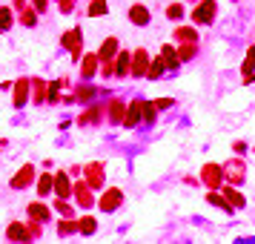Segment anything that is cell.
<instances>
[{
  "label": "cell",
  "mask_w": 255,
  "mask_h": 244,
  "mask_svg": "<svg viewBox=\"0 0 255 244\" xmlns=\"http://www.w3.org/2000/svg\"><path fill=\"white\" fill-rule=\"evenodd\" d=\"M146 69H149V55H146V49H138V52L129 55V72H132L135 78L146 75Z\"/></svg>",
  "instance_id": "6da1fadb"
},
{
  "label": "cell",
  "mask_w": 255,
  "mask_h": 244,
  "mask_svg": "<svg viewBox=\"0 0 255 244\" xmlns=\"http://www.w3.org/2000/svg\"><path fill=\"white\" fill-rule=\"evenodd\" d=\"M215 12H218L215 0H201V6H198V9L192 12V20H195V23H212Z\"/></svg>",
  "instance_id": "7a4b0ae2"
},
{
  "label": "cell",
  "mask_w": 255,
  "mask_h": 244,
  "mask_svg": "<svg viewBox=\"0 0 255 244\" xmlns=\"http://www.w3.org/2000/svg\"><path fill=\"white\" fill-rule=\"evenodd\" d=\"M121 204H124V192H121L118 187L106 190V192H103V198H100V210H103V213H112V210H118Z\"/></svg>",
  "instance_id": "3957f363"
},
{
  "label": "cell",
  "mask_w": 255,
  "mask_h": 244,
  "mask_svg": "<svg viewBox=\"0 0 255 244\" xmlns=\"http://www.w3.org/2000/svg\"><path fill=\"white\" fill-rule=\"evenodd\" d=\"M32 181H34V167H32V164H23V167L12 175V181H9V184H12L15 190H23V187H29Z\"/></svg>",
  "instance_id": "277c9868"
},
{
  "label": "cell",
  "mask_w": 255,
  "mask_h": 244,
  "mask_svg": "<svg viewBox=\"0 0 255 244\" xmlns=\"http://www.w3.org/2000/svg\"><path fill=\"white\" fill-rule=\"evenodd\" d=\"M64 49L78 61L80 58V29H75V32H66L64 35Z\"/></svg>",
  "instance_id": "5b68a950"
},
{
  "label": "cell",
  "mask_w": 255,
  "mask_h": 244,
  "mask_svg": "<svg viewBox=\"0 0 255 244\" xmlns=\"http://www.w3.org/2000/svg\"><path fill=\"white\" fill-rule=\"evenodd\" d=\"M52 190H55L61 198H69V195H72V184H69V175H66V173H58V175H55V184H52Z\"/></svg>",
  "instance_id": "8992f818"
},
{
  "label": "cell",
  "mask_w": 255,
  "mask_h": 244,
  "mask_svg": "<svg viewBox=\"0 0 255 244\" xmlns=\"http://www.w3.org/2000/svg\"><path fill=\"white\" fill-rule=\"evenodd\" d=\"M129 20H132L135 26H146V23H149V9H146V6H132V9H129Z\"/></svg>",
  "instance_id": "52a82bcc"
},
{
  "label": "cell",
  "mask_w": 255,
  "mask_h": 244,
  "mask_svg": "<svg viewBox=\"0 0 255 244\" xmlns=\"http://www.w3.org/2000/svg\"><path fill=\"white\" fill-rule=\"evenodd\" d=\"M118 37H106L103 40V46H100V52H97V61H109V58H115V52H118Z\"/></svg>",
  "instance_id": "ba28073f"
},
{
  "label": "cell",
  "mask_w": 255,
  "mask_h": 244,
  "mask_svg": "<svg viewBox=\"0 0 255 244\" xmlns=\"http://www.w3.org/2000/svg\"><path fill=\"white\" fill-rule=\"evenodd\" d=\"M138 118H141V101H132V104H129V109L127 112H124V126H135V123H138Z\"/></svg>",
  "instance_id": "9c48e42d"
},
{
  "label": "cell",
  "mask_w": 255,
  "mask_h": 244,
  "mask_svg": "<svg viewBox=\"0 0 255 244\" xmlns=\"http://www.w3.org/2000/svg\"><path fill=\"white\" fill-rule=\"evenodd\" d=\"M201 175H204L207 187H218V184H221V170H218V167H209V164H207Z\"/></svg>",
  "instance_id": "30bf717a"
},
{
  "label": "cell",
  "mask_w": 255,
  "mask_h": 244,
  "mask_svg": "<svg viewBox=\"0 0 255 244\" xmlns=\"http://www.w3.org/2000/svg\"><path fill=\"white\" fill-rule=\"evenodd\" d=\"M129 72V52H118V61L112 63V75H127Z\"/></svg>",
  "instance_id": "8fae6325"
},
{
  "label": "cell",
  "mask_w": 255,
  "mask_h": 244,
  "mask_svg": "<svg viewBox=\"0 0 255 244\" xmlns=\"http://www.w3.org/2000/svg\"><path fill=\"white\" fill-rule=\"evenodd\" d=\"M97 72V55H86L83 61H80V75L83 78H92Z\"/></svg>",
  "instance_id": "7c38bea8"
},
{
  "label": "cell",
  "mask_w": 255,
  "mask_h": 244,
  "mask_svg": "<svg viewBox=\"0 0 255 244\" xmlns=\"http://www.w3.org/2000/svg\"><path fill=\"white\" fill-rule=\"evenodd\" d=\"M15 106H23L26 104V98H29V81H17V87H15Z\"/></svg>",
  "instance_id": "4fadbf2b"
},
{
  "label": "cell",
  "mask_w": 255,
  "mask_h": 244,
  "mask_svg": "<svg viewBox=\"0 0 255 244\" xmlns=\"http://www.w3.org/2000/svg\"><path fill=\"white\" fill-rule=\"evenodd\" d=\"M9 239H12V242H23V239H29V233H26L23 224L12 221V224H9Z\"/></svg>",
  "instance_id": "5bb4252c"
},
{
  "label": "cell",
  "mask_w": 255,
  "mask_h": 244,
  "mask_svg": "<svg viewBox=\"0 0 255 244\" xmlns=\"http://www.w3.org/2000/svg\"><path fill=\"white\" fill-rule=\"evenodd\" d=\"M29 215L37 218V221H49V207H43L40 201H34V204H29Z\"/></svg>",
  "instance_id": "9a60e30c"
},
{
  "label": "cell",
  "mask_w": 255,
  "mask_h": 244,
  "mask_svg": "<svg viewBox=\"0 0 255 244\" xmlns=\"http://www.w3.org/2000/svg\"><path fill=\"white\" fill-rule=\"evenodd\" d=\"M226 204H229L232 210H238V207H244L247 201H244V195H241V192H235L232 187H226Z\"/></svg>",
  "instance_id": "2e32d148"
},
{
  "label": "cell",
  "mask_w": 255,
  "mask_h": 244,
  "mask_svg": "<svg viewBox=\"0 0 255 244\" xmlns=\"http://www.w3.org/2000/svg\"><path fill=\"white\" fill-rule=\"evenodd\" d=\"M163 69H169V66H166V61H163V58H158L155 63H149L146 78H160V75H163Z\"/></svg>",
  "instance_id": "e0dca14e"
},
{
  "label": "cell",
  "mask_w": 255,
  "mask_h": 244,
  "mask_svg": "<svg viewBox=\"0 0 255 244\" xmlns=\"http://www.w3.org/2000/svg\"><path fill=\"white\" fill-rule=\"evenodd\" d=\"M20 23L26 26V29H32V26H37V17H34V9H20Z\"/></svg>",
  "instance_id": "ac0fdd59"
},
{
  "label": "cell",
  "mask_w": 255,
  "mask_h": 244,
  "mask_svg": "<svg viewBox=\"0 0 255 244\" xmlns=\"http://www.w3.org/2000/svg\"><path fill=\"white\" fill-rule=\"evenodd\" d=\"M52 184H55V178H52L49 173H46V175H40V181H37V195H49Z\"/></svg>",
  "instance_id": "d6986e66"
},
{
  "label": "cell",
  "mask_w": 255,
  "mask_h": 244,
  "mask_svg": "<svg viewBox=\"0 0 255 244\" xmlns=\"http://www.w3.org/2000/svg\"><path fill=\"white\" fill-rule=\"evenodd\" d=\"M160 58H163V61H166V66H169V69H178V58H175V52H172V46H163V52H160Z\"/></svg>",
  "instance_id": "ffe728a7"
},
{
  "label": "cell",
  "mask_w": 255,
  "mask_h": 244,
  "mask_svg": "<svg viewBox=\"0 0 255 244\" xmlns=\"http://www.w3.org/2000/svg\"><path fill=\"white\" fill-rule=\"evenodd\" d=\"M78 227H80V233H86V236H92V233L97 230L95 218H89V215H86V218H80V224H78Z\"/></svg>",
  "instance_id": "44dd1931"
},
{
  "label": "cell",
  "mask_w": 255,
  "mask_h": 244,
  "mask_svg": "<svg viewBox=\"0 0 255 244\" xmlns=\"http://www.w3.org/2000/svg\"><path fill=\"white\" fill-rule=\"evenodd\" d=\"M106 12H109V6H106L103 0H92V3H89V15H92V17H95V15H106Z\"/></svg>",
  "instance_id": "7402d4cb"
},
{
  "label": "cell",
  "mask_w": 255,
  "mask_h": 244,
  "mask_svg": "<svg viewBox=\"0 0 255 244\" xmlns=\"http://www.w3.org/2000/svg\"><path fill=\"white\" fill-rule=\"evenodd\" d=\"M141 115L146 123H152L155 121V104H141Z\"/></svg>",
  "instance_id": "603a6c76"
},
{
  "label": "cell",
  "mask_w": 255,
  "mask_h": 244,
  "mask_svg": "<svg viewBox=\"0 0 255 244\" xmlns=\"http://www.w3.org/2000/svg\"><path fill=\"white\" fill-rule=\"evenodd\" d=\"M12 26V9H0V29Z\"/></svg>",
  "instance_id": "cb8c5ba5"
},
{
  "label": "cell",
  "mask_w": 255,
  "mask_h": 244,
  "mask_svg": "<svg viewBox=\"0 0 255 244\" xmlns=\"http://www.w3.org/2000/svg\"><path fill=\"white\" fill-rule=\"evenodd\" d=\"M166 15H169V17H172V20H178V17H181V15H184V6H181V3H172V6H169V9H166Z\"/></svg>",
  "instance_id": "d4e9b609"
},
{
  "label": "cell",
  "mask_w": 255,
  "mask_h": 244,
  "mask_svg": "<svg viewBox=\"0 0 255 244\" xmlns=\"http://www.w3.org/2000/svg\"><path fill=\"white\" fill-rule=\"evenodd\" d=\"M209 201H212V204H215V207H221V210H226V213H229V210H232V207H229V204H226V198H221V195H215V192H212V195H209Z\"/></svg>",
  "instance_id": "484cf974"
},
{
  "label": "cell",
  "mask_w": 255,
  "mask_h": 244,
  "mask_svg": "<svg viewBox=\"0 0 255 244\" xmlns=\"http://www.w3.org/2000/svg\"><path fill=\"white\" fill-rule=\"evenodd\" d=\"M124 104H112V121H124Z\"/></svg>",
  "instance_id": "4316f807"
},
{
  "label": "cell",
  "mask_w": 255,
  "mask_h": 244,
  "mask_svg": "<svg viewBox=\"0 0 255 244\" xmlns=\"http://www.w3.org/2000/svg\"><path fill=\"white\" fill-rule=\"evenodd\" d=\"M175 35H178L181 40H195V29H184V26H181V29L175 32Z\"/></svg>",
  "instance_id": "83f0119b"
},
{
  "label": "cell",
  "mask_w": 255,
  "mask_h": 244,
  "mask_svg": "<svg viewBox=\"0 0 255 244\" xmlns=\"http://www.w3.org/2000/svg\"><path fill=\"white\" fill-rule=\"evenodd\" d=\"M72 9H75V0H61V12H64V15H69Z\"/></svg>",
  "instance_id": "f1b7e54d"
},
{
  "label": "cell",
  "mask_w": 255,
  "mask_h": 244,
  "mask_svg": "<svg viewBox=\"0 0 255 244\" xmlns=\"http://www.w3.org/2000/svg\"><path fill=\"white\" fill-rule=\"evenodd\" d=\"M72 230H78V224H75V221H72V224H69V221H64V224H61V233H72Z\"/></svg>",
  "instance_id": "f546056e"
},
{
  "label": "cell",
  "mask_w": 255,
  "mask_h": 244,
  "mask_svg": "<svg viewBox=\"0 0 255 244\" xmlns=\"http://www.w3.org/2000/svg\"><path fill=\"white\" fill-rule=\"evenodd\" d=\"M192 52H195V49H192V46H187V43L181 46V58H192Z\"/></svg>",
  "instance_id": "4dcf8cb0"
},
{
  "label": "cell",
  "mask_w": 255,
  "mask_h": 244,
  "mask_svg": "<svg viewBox=\"0 0 255 244\" xmlns=\"http://www.w3.org/2000/svg\"><path fill=\"white\" fill-rule=\"evenodd\" d=\"M46 6H49L46 0H34V12H46Z\"/></svg>",
  "instance_id": "1f68e13d"
}]
</instances>
